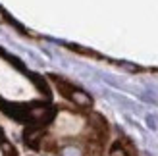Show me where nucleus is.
Wrapping results in <instances>:
<instances>
[{"instance_id":"obj_1","label":"nucleus","mask_w":158,"mask_h":156,"mask_svg":"<svg viewBox=\"0 0 158 156\" xmlns=\"http://www.w3.org/2000/svg\"><path fill=\"white\" fill-rule=\"evenodd\" d=\"M62 156H83V150L75 149V146H66V149L62 150Z\"/></svg>"},{"instance_id":"obj_2","label":"nucleus","mask_w":158,"mask_h":156,"mask_svg":"<svg viewBox=\"0 0 158 156\" xmlns=\"http://www.w3.org/2000/svg\"><path fill=\"white\" fill-rule=\"evenodd\" d=\"M2 152H4V156H18L14 150V146L8 145V143H2Z\"/></svg>"}]
</instances>
